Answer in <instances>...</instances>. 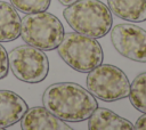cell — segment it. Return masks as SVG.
<instances>
[{
    "label": "cell",
    "mask_w": 146,
    "mask_h": 130,
    "mask_svg": "<svg viewBox=\"0 0 146 130\" xmlns=\"http://www.w3.org/2000/svg\"><path fill=\"white\" fill-rule=\"evenodd\" d=\"M111 13L129 22L146 21V0H107Z\"/></svg>",
    "instance_id": "11"
},
{
    "label": "cell",
    "mask_w": 146,
    "mask_h": 130,
    "mask_svg": "<svg viewBox=\"0 0 146 130\" xmlns=\"http://www.w3.org/2000/svg\"><path fill=\"white\" fill-rule=\"evenodd\" d=\"M9 67L13 74L26 83H39L43 81L49 72L47 55L35 47L23 44L14 48L8 54Z\"/></svg>",
    "instance_id": "6"
},
{
    "label": "cell",
    "mask_w": 146,
    "mask_h": 130,
    "mask_svg": "<svg viewBox=\"0 0 146 130\" xmlns=\"http://www.w3.org/2000/svg\"><path fill=\"white\" fill-rule=\"evenodd\" d=\"M64 26L47 11L27 14L22 19L21 36L27 44L41 50H54L63 40Z\"/></svg>",
    "instance_id": "4"
},
{
    "label": "cell",
    "mask_w": 146,
    "mask_h": 130,
    "mask_svg": "<svg viewBox=\"0 0 146 130\" xmlns=\"http://www.w3.org/2000/svg\"><path fill=\"white\" fill-rule=\"evenodd\" d=\"M128 97L137 111L146 113V72L140 73L135 78L130 84V92Z\"/></svg>",
    "instance_id": "13"
},
{
    "label": "cell",
    "mask_w": 146,
    "mask_h": 130,
    "mask_svg": "<svg viewBox=\"0 0 146 130\" xmlns=\"http://www.w3.org/2000/svg\"><path fill=\"white\" fill-rule=\"evenodd\" d=\"M87 90L103 101H115L129 96L130 82L125 73L111 64H100L91 70L86 80Z\"/></svg>",
    "instance_id": "5"
},
{
    "label": "cell",
    "mask_w": 146,
    "mask_h": 130,
    "mask_svg": "<svg viewBox=\"0 0 146 130\" xmlns=\"http://www.w3.org/2000/svg\"><path fill=\"white\" fill-rule=\"evenodd\" d=\"M88 129L90 130H131L135 129L132 123L111 109L97 107L90 115L88 121Z\"/></svg>",
    "instance_id": "10"
},
{
    "label": "cell",
    "mask_w": 146,
    "mask_h": 130,
    "mask_svg": "<svg viewBox=\"0 0 146 130\" xmlns=\"http://www.w3.org/2000/svg\"><path fill=\"white\" fill-rule=\"evenodd\" d=\"M42 104L50 113L66 122L84 121L98 107L96 98L73 82L49 86L42 95Z\"/></svg>",
    "instance_id": "1"
},
{
    "label": "cell",
    "mask_w": 146,
    "mask_h": 130,
    "mask_svg": "<svg viewBox=\"0 0 146 130\" xmlns=\"http://www.w3.org/2000/svg\"><path fill=\"white\" fill-rule=\"evenodd\" d=\"M63 16L75 32L95 39L105 36L113 24L110 8L99 0H78L64 9Z\"/></svg>",
    "instance_id": "2"
},
{
    "label": "cell",
    "mask_w": 146,
    "mask_h": 130,
    "mask_svg": "<svg viewBox=\"0 0 146 130\" xmlns=\"http://www.w3.org/2000/svg\"><path fill=\"white\" fill-rule=\"evenodd\" d=\"M133 128L138 129V130H146V113H145V115H141L140 117H138Z\"/></svg>",
    "instance_id": "16"
},
{
    "label": "cell",
    "mask_w": 146,
    "mask_h": 130,
    "mask_svg": "<svg viewBox=\"0 0 146 130\" xmlns=\"http://www.w3.org/2000/svg\"><path fill=\"white\" fill-rule=\"evenodd\" d=\"M22 19L17 9L8 2L0 1V42H9L21 35Z\"/></svg>",
    "instance_id": "12"
},
{
    "label": "cell",
    "mask_w": 146,
    "mask_h": 130,
    "mask_svg": "<svg viewBox=\"0 0 146 130\" xmlns=\"http://www.w3.org/2000/svg\"><path fill=\"white\" fill-rule=\"evenodd\" d=\"M23 130H71L65 121L55 116L44 106L32 107L21 119Z\"/></svg>",
    "instance_id": "8"
},
{
    "label": "cell",
    "mask_w": 146,
    "mask_h": 130,
    "mask_svg": "<svg viewBox=\"0 0 146 130\" xmlns=\"http://www.w3.org/2000/svg\"><path fill=\"white\" fill-rule=\"evenodd\" d=\"M63 6H71L72 3H74V2H76L78 0H58Z\"/></svg>",
    "instance_id": "17"
},
{
    "label": "cell",
    "mask_w": 146,
    "mask_h": 130,
    "mask_svg": "<svg viewBox=\"0 0 146 130\" xmlns=\"http://www.w3.org/2000/svg\"><path fill=\"white\" fill-rule=\"evenodd\" d=\"M60 58L74 71L87 73L103 63L104 54L99 42L91 36L78 32L64 33L59 43Z\"/></svg>",
    "instance_id": "3"
},
{
    "label": "cell",
    "mask_w": 146,
    "mask_h": 130,
    "mask_svg": "<svg viewBox=\"0 0 146 130\" xmlns=\"http://www.w3.org/2000/svg\"><path fill=\"white\" fill-rule=\"evenodd\" d=\"M51 0H10V3L24 14L46 11Z\"/></svg>",
    "instance_id": "14"
},
{
    "label": "cell",
    "mask_w": 146,
    "mask_h": 130,
    "mask_svg": "<svg viewBox=\"0 0 146 130\" xmlns=\"http://www.w3.org/2000/svg\"><path fill=\"white\" fill-rule=\"evenodd\" d=\"M9 71V62L7 50L2 44H0V80L7 76Z\"/></svg>",
    "instance_id": "15"
},
{
    "label": "cell",
    "mask_w": 146,
    "mask_h": 130,
    "mask_svg": "<svg viewBox=\"0 0 146 130\" xmlns=\"http://www.w3.org/2000/svg\"><path fill=\"white\" fill-rule=\"evenodd\" d=\"M27 109L26 101L19 95L10 90H0V129L21 121Z\"/></svg>",
    "instance_id": "9"
},
{
    "label": "cell",
    "mask_w": 146,
    "mask_h": 130,
    "mask_svg": "<svg viewBox=\"0 0 146 130\" xmlns=\"http://www.w3.org/2000/svg\"><path fill=\"white\" fill-rule=\"evenodd\" d=\"M111 41L123 57L146 63V31L133 24H117L111 29Z\"/></svg>",
    "instance_id": "7"
}]
</instances>
